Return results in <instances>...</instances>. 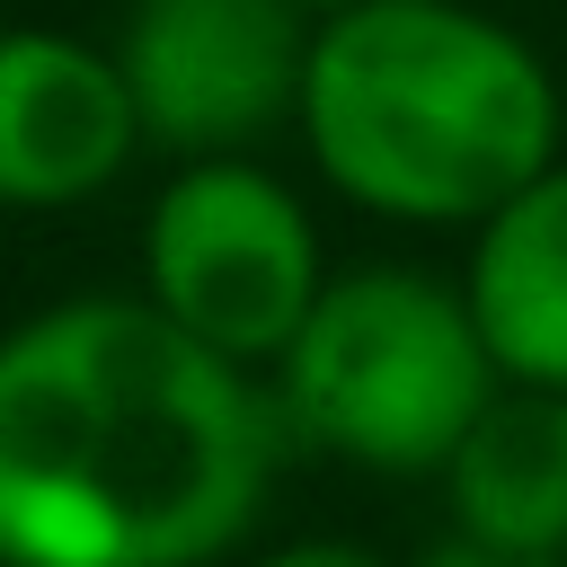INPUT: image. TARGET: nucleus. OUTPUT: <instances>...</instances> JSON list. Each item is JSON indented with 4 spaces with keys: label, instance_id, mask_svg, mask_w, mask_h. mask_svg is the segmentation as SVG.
Wrapping results in <instances>:
<instances>
[{
    "label": "nucleus",
    "instance_id": "nucleus-1",
    "mask_svg": "<svg viewBox=\"0 0 567 567\" xmlns=\"http://www.w3.org/2000/svg\"><path fill=\"white\" fill-rule=\"evenodd\" d=\"M266 470V399L168 310L62 301L0 337V567H213Z\"/></svg>",
    "mask_w": 567,
    "mask_h": 567
},
{
    "label": "nucleus",
    "instance_id": "nucleus-2",
    "mask_svg": "<svg viewBox=\"0 0 567 567\" xmlns=\"http://www.w3.org/2000/svg\"><path fill=\"white\" fill-rule=\"evenodd\" d=\"M301 124L319 168L399 221H487L558 168L540 53L443 0H354L310 35Z\"/></svg>",
    "mask_w": 567,
    "mask_h": 567
},
{
    "label": "nucleus",
    "instance_id": "nucleus-3",
    "mask_svg": "<svg viewBox=\"0 0 567 567\" xmlns=\"http://www.w3.org/2000/svg\"><path fill=\"white\" fill-rule=\"evenodd\" d=\"M275 363L292 425L363 470H443L496 399V354L470 301L408 266L328 284Z\"/></svg>",
    "mask_w": 567,
    "mask_h": 567
},
{
    "label": "nucleus",
    "instance_id": "nucleus-4",
    "mask_svg": "<svg viewBox=\"0 0 567 567\" xmlns=\"http://www.w3.org/2000/svg\"><path fill=\"white\" fill-rule=\"evenodd\" d=\"M142 301L168 310L186 337H204L213 354L248 363V354H284L310 319L319 284V230L292 204V186H275L248 159H195L177 168V186L151 204L142 230Z\"/></svg>",
    "mask_w": 567,
    "mask_h": 567
},
{
    "label": "nucleus",
    "instance_id": "nucleus-5",
    "mask_svg": "<svg viewBox=\"0 0 567 567\" xmlns=\"http://www.w3.org/2000/svg\"><path fill=\"white\" fill-rule=\"evenodd\" d=\"M115 71L133 89L142 142L230 159V142L301 106L310 27L292 0H133Z\"/></svg>",
    "mask_w": 567,
    "mask_h": 567
},
{
    "label": "nucleus",
    "instance_id": "nucleus-6",
    "mask_svg": "<svg viewBox=\"0 0 567 567\" xmlns=\"http://www.w3.org/2000/svg\"><path fill=\"white\" fill-rule=\"evenodd\" d=\"M133 142L142 115L115 53L44 27L0 35V204H80L133 159Z\"/></svg>",
    "mask_w": 567,
    "mask_h": 567
},
{
    "label": "nucleus",
    "instance_id": "nucleus-7",
    "mask_svg": "<svg viewBox=\"0 0 567 567\" xmlns=\"http://www.w3.org/2000/svg\"><path fill=\"white\" fill-rule=\"evenodd\" d=\"M461 301L496 354V381L567 390V168H540L478 221Z\"/></svg>",
    "mask_w": 567,
    "mask_h": 567
},
{
    "label": "nucleus",
    "instance_id": "nucleus-8",
    "mask_svg": "<svg viewBox=\"0 0 567 567\" xmlns=\"http://www.w3.org/2000/svg\"><path fill=\"white\" fill-rule=\"evenodd\" d=\"M452 523L478 549L558 558L567 549V390H496L487 416L443 461Z\"/></svg>",
    "mask_w": 567,
    "mask_h": 567
},
{
    "label": "nucleus",
    "instance_id": "nucleus-9",
    "mask_svg": "<svg viewBox=\"0 0 567 567\" xmlns=\"http://www.w3.org/2000/svg\"><path fill=\"white\" fill-rule=\"evenodd\" d=\"M266 567H381V558L354 549V540H301V549H275Z\"/></svg>",
    "mask_w": 567,
    "mask_h": 567
},
{
    "label": "nucleus",
    "instance_id": "nucleus-10",
    "mask_svg": "<svg viewBox=\"0 0 567 567\" xmlns=\"http://www.w3.org/2000/svg\"><path fill=\"white\" fill-rule=\"evenodd\" d=\"M425 567H558V558H514V549H478V540H443Z\"/></svg>",
    "mask_w": 567,
    "mask_h": 567
},
{
    "label": "nucleus",
    "instance_id": "nucleus-11",
    "mask_svg": "<svg viewBox=\"0 0 567 567\" xmlns=\"http://www.w3.org/2000/svg\"><path fill=\"white\" fill-rule=\"evenodd\" d=\"M292 9H328V18H337V9H354V0H292Z\"/></svg>",
    "mask_w": 567,
    "mask_h": 567
}]
</instances>
